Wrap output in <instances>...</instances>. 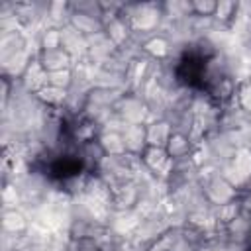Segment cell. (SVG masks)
I'll use <instances>...</instances> for the list:
<instances>
[{"mask_svg": "<svg viewBox=\"0 0 251 251\" xmlns=\"http://www.w3.org/2000/svg\"><path fill=\"white\" fill-rule=\"evenodd\" d=\"M22 84L25 86L27 92L37 94L43 86H47V71L43 69V65L39 63V59H33L27 67V71L24 73V76L20 78Z\"/></svg>", "mask_w": 251, "mask_h": 251, "instance_id": "obj_5", "label": "cell"}, {"mask_svg": "<svg viewBox=\"0 0 251 251\" xmlns=\"http://www.w3.org/2000/svg\"><path fill=\"white\" fill-rule=\"evenodd\" d=\"M124 135V143L127 153L133 155H143V151L149 147L147 145V127L145 126H131L127 124V127L122 131Z\"/></svg>", "mask_w": 251, "mask_h": 251, "instance_id": "obj_4", "label": "cell"}, {"mask_svg": "<svg viewBox=\"0 0 251 251\" xmlns=\"http://www.w3.org/2000/svg\"><path fill=\"white\" fill-rule=\"evenodd\" d=\"M35 96H37V100H39L43 106H47V108H61V106H65V102H67L69 90L55 88V86L47 84V86H43Z\"/></svg>", "mask_w": 251, "mask_h": 251, "instance_id": "obj_14", "label": "cell"}, {"mask_svg": "<svg viewBox=\"0 0 251 251\" xmlns=\"http://www.w3.org/2000/svg\"><path fill=\"white\" fill-rule=\"evenodd\" d=\"M39 63L43 65V69L47 73H55V71H63V69H71L73 57L61 47V49H53V51H41L39 55Z\"/></svg>", "mask_w": 251, "mask_h": 251, "instance_id": "obj_6", "label": "cell"}, {"mask_svg": "<svg viewBox=\"0 0 251 251\" xmlns=\"http://www.w3.org/2000/svg\"><path fill=\"white\" fill-rule=\"evenodd\" d=\"M47 84H51L55 88L69 90L73 86V67L63 69V71H55V73H47Z\"/></svg>", "mask_w": 251, "mask_h": 251, "instance_id": "obj_19", "label": "cell"}, {"mask_svg": "<svg viewBox=\"0 0 251 251\" xmlns=\"http://www.w3.org/2000/svg\"><path fill=\"white\" fill-rule=\"evenodd\" d=\"M235 12H237V4L235 2H229V0H222L218 2L216 6V14H214V20L222 25H229L231 20L235 18Z\"/></svg>", "mask_w": 251, "mask_h": 251, "instance_id": "obj_18", "label": "cell"}, {"mask_svg": "<svg viewBox=\"0 0 251 251\" xmlns=\"http://www.w3.org/2000/svg\"><path fill=\"white\" fill-rule=\"evenodd\" d=\"M98 141H100V145H102V149H104L106 155H124V153H127L122 133H116V131H102V133L98 135Z\"/></svg>", "mask_w": 251, "mask_h": 251, "instance_id": "obj_15", "label": "cell"}, {"mask_svg": "<svg viewBox=\"0 0 251 251\" xmlns=\"http://www.w3.org/2000/svg\"><path fill=\"white\" fill-rule=\"evenodd\" d=\"M231 165L235 167V171L245 178L249 180L251 178V147H241L235 151L233 159H231Z\"/></svg>", "mask_w": 251, "mask_h": 251, "instance_id": "obj_17", "label": "cell"}, {"mask_svg": "<svg viewBox=\"0 0 251 251\" xmlns=\"http://www.w3.org/2000/svg\"><path fill=\"white\" fill-rule=\"evenodd\" d=\"M239 202H241V208L245 212H251V188H245L239 196Z\"/></svg>", "mask_w": 251, "mask_h": 251, "instance_id": "obj_24", "label": "cell"}, {"mask_svg": "<svg viewBox=\"0 0 251 251\" xmlns=\"http://www.w3.org/2000/svg\"><path fill=\"white\" fill-rule=\"evenodd\" d=\"M2 202H4V210H12V208H20L22 206V198L20 192L16 188V184H6L2 188Z\"/></svg>", "mask_w": 251, "mask_h": 251, "instance_id": "obj_21", "label": "cell"}, {"mask_svg": "<svg viewBox=\"0 0 251 251\" xmlns=\"http://www.w3.org/2000/svg\"><path fill=\"white\" fill-rule=\"evenodd\" d=\"M104 31H106V35H108L118 47L126 45V43L129 41V37H131V25H129L126 20H122L120 16H118L116 20H112V22L104 27Z\"/></svg>", "mask_w": 251, "mask_h": 251, "instance_id": "obj_13", "label": "cell"}, {"mask_svg": "<svg viewBox=\"0 0 251 251\" xmlns=\"http://www.w3.org/2000/svg\"><path fill=\"white\" fill-rule=\"evenodd\" d=\"M114 112H116L124 122H127V124H131V126H145V122L151 120L149 110H147V104H145L139 96L129 94V92L124 94V96L116 102Z\"/></svg>", "mask_w": 251, "mask_h": 251, "instance_id": "obj_1", "label": "cell"}, {"mask_svg": "<svg viewBox=\"0 0 251 251\" xmlns=\"http://www.w3.org/2000/svg\"><path fill=\"white\" fill-rule=\"evenodd\" d=\"M245 251H251V247H249V249H245Z\"/></svg>", "mask_w": 251, "mask_h": 251, "instance_id": "obj_27", "label": "cell"}, {"mask_svg": "<svg viewBox=\"0 0 251 251\" xmlns=\"http://www.w3.org/2000/svg\"><path fill=\"white\" fill-rule=\"evenodd\" d=\"M27 227H29V220L20 208H12V210H4L2 212V231L25 233Z\"/></svg>", "mask_w": 251, "mask_h": 251, "instance_id": "obj_10", "label": "cell"}, {"mask_svg": "<svg viewBox=\"0 0 251 251\" xmlns=\"http://www.w3.org/2000/svg\"><path fill=\"white\" fill-rule=\"evenodd\" d=\"M235 100H237V106H239L241 110H245L247 114H251V82H249V80L237 84Z\"/></svg>", "mask_w": 251, "mask_h": 251, "instance_id": "obj_22", "label": "cell"}, {"mask_svg": "<svg viewBox=\"0 0 251 251\" xmlns=\"http://www.w3.org/2000/svg\"><path fill=\"white\" fill-rule=\"evenodd\" d=\"M241 210H243V208H241V202H239V198H237V200H231V202H227V204L214 206V208H212V214H214V218H216L218 224L227 226Z\"/></svg>", "mask_w": 251, "mask_h": 251, "instance_id": "obj_16", "label": "cell"}, {"mask_svg": "<svg viewBox=\"0 0 251 251\" xmlns=\"http://www.w3.org/2000/svg\"><path fill=\"white\" fill-rule=\"evenodd\" d=\"M249 247H251V239H249Z\"/></svg>", "mask_w": 251, "mask_h": 251, "instance_id": "obj_26", "label": "cell"}, {"mask_svg": "<svg viewBox=\"0 0 251 251\" xmlns=\"http://www.w3.org/2000/svg\"><path fill=\"white\" fill-rule=\"evenodd\" d=\"M216 6L218 2H210V0H198V2H192V8H194V14L196 16H204V18H214L216 14Z\"/></svg>", "mask_w": 251, "mask_h": 251, "instance_id": "obj_23", "label": "cell"}, {"mask_svg": "<svg viewBox=\"0 0 251 251\" xmlns=\"http://www.w3.org/2000/svg\"><path fill=\"white\" fill-rule=\"evenodd\" d=\"M143 53L157 59V61L165 59V57H171V39H167V35L155 33L143 43Z\"/></svg>", "mask_w": 251, "mask_h": 251, "instance_id": "obj_11", "label": "cell"}, {"mask_svg": "<svg viewBox=\"0 0 251 251\" xmlns=\"http://www.w3.org/2000/svg\"><path fill=\"white\" fill-rule=\"evenodd\" d=\"M245 188H251V178L247 180V186H245Z\"/></svg>", "mask_w": 251, "mask_h": 251, "instance_id": "obj_25", "label": "cell"}, {"mask_svg": "<svg viewBox=\"0 0 251 251\" xmlns=\"http://www.w3.org/2000/svg\"><path fill=\"white\" fill-rule=\"evenodd\" d=\"M145 127H147V145L149 147H167V143L173 135V127L169 126L167 120H153Z\"/></svg>", "mask_w": 251, "mask_h": 251, "instance_id": "obj_7", "label": "cell"}, {"mask_svg": "<svg viewBox=\"0 0 251 251\" xmlns=\"http://www.w3.org/2000/svg\"><path fill=\"white\" fill-rule=\"evenodd\" d=\"M69 24H71L76 31H80L84 37H90V35H96V33L104 31L102 20L92 18V16H86V14H80V12H73V10H71Z\"/></svg>", "mask_w": 251, "mask_h": 251, "instance_id": "obj_8", "label": "cell"}, {"mask_svg": "<svg viewBox=\"0 0 251 251\" xmlns=\"http://www.w3.org/2000/svg\"><path fill=\"white\" fill-rule=\"evenodd\" d=\"M39 43H41V51L61 49V29L59 27H47L39 35Z\"/></svg>", "mask_w": 251, "mask_h": 251, "instance_id": "obj_20", "label": "cell"}, {"mask_svg": "<svg viewBox=\"0 0 251 251\" xmlns=\"http://www.w3.org/2000/svg\"><path fill=\"white\" fill-rule=\"evenodd\" d=\"M165 149H167V153L173 161H178V159H184V157L192 155V141L184 133H173Z\"/></svg>", "mask_w": 251, "mask_h": 251, "instance_id": "obj_12", "label": "cell"}, {"mask_svg": "<svg viewBox=\"0 0 251 251\" xmlns=\"http://www.w3.org/2000/svg\"><path fill=\"white\" fill-rule=\"evenodd\" d=\"M59 29H61V47H63L73 59H75V57L84 59L86 53H88V39H86L80 31H76L71 24H65V25H61Z\"/></svg>", "mask_w": 251, "mask_h": 251, "instance_id": "obj_3", "label": "cell"}, {"mask_svg": "<svg viewBox=\"0 0 251 251\" xmlns=\"http://www.w3.org/2000/svg\"><path fill=\"white\" fill-rule=\"evenodd\" d=\"M126 92L120 88H104V86H92L88 92V104L102 106V108H114L116 102L124 96Z\"/></svg>", "mask_w": 251, "mask_h": 251, "instance_id": "obj_9", "label": "cell"}, {"mask_svg": "<svg viewBox=\"0 0 251 251\" xmlns=\"http://www.w3.org/2000/svg\"><path fill=\"white\" fill-rule=\"evenodd\" d=\"M200 184H202V188H204L206 198H208L214 206L227 204V202L239 198V190L233 188L227 180H224V178L220 176V173L214 175V176H210V178H206V180H202Z\"/></svg>", "mask_w": 251, "mask_h": 251, "instance_id": "obj_2", "label": "cell"}]
</instances>
